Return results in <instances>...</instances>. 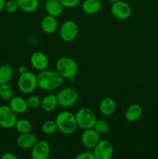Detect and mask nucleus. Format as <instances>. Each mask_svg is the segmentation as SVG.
Instances as JSON below:
<instances>
[{
	"instance_id": "32",
	"label": "nucleus",
	"mask_w": 158,
	"mask_h": 159,
	"mask_svg": "<svg viewBox=\"0 0 158 159\" xmlns=\"http://www.w3.org/2000/svg\"><path fill=\"white\" fill-rule=\"evenodd\" d=\"M1 159H18L17 157L15 156L14 154L11 153V152H6L2 155Z\"/></svg>"
},
{
	"instance_id": "25",
	"label": "nucleus",
	"mask_w": 158,
	"mask_h": 159,
	"mask_svg": "<svg viewBox=\"0 0 158 159\" xmlns=\"http://www.w3.org/2000/svg\"><path fill=\"white\" fill-rule=\"evenodd\" d=\"M14 96V91L9 83L0 85V98L3 100L9 101Z\"/></svg>"
},
{
	"instance_id": "17",
	"label": "nucleus",
	"mask_w": 158,
	"mask_h": 159,
	"mask_svg": "<svg viewBox=\"0 0 158 159\" xmlns=\"http://www.w3.org/2000/svg\"><path fill=\"white\" fill-rule=\"evenodd\" d=\"M9 106L16 114H23L29 110L26 100L21 96H13L9 100Z\"/></svg>"
},
{
	"instance_id": "5",
	"label": "nucleus",
	"mask_w": 158,
	"mask_h": 159,
	"mask_svg": "<svg viewBox=\"0 0 158 159\" xmlns=\"http://www.w3.org/2000/svg\"><path fill=\"white\" fill-rule=\"evenodd\" d=\"M75 118L77 127L83 130L93 128L97 120V117L94 112L91 109L86 107L79 109L75 113Z\"/></svg>"
},
{
	"instance_id": "29",
	"label": "nucleus",
	"mask_w": 158,
	"mask_h": 159,
	"mask_svg": "<svg viewBox=\"0 0 158 159\" xmlns=\"http://www.w3.org/2000/svg\"><path fill=\"white\" fill-rule=\"evenodd\" d=\"M19 9V6L17 4L16 0H8L6 2V5H5V9L6 12L8 13H15Z\"/></svg>"
},
{
	"instance_id": "16",
	"label": "nucleus",
	"mask_w": 158,
	"mask_h": 159,
	"mask_svg": "<svg viewBox=\"0 0 158 159\" xmlns=\"http://www.w3.org/2000/svg\"><path fill=\"white\" fill-rule=\"evenodd\" d=\"M46 14L54 17H58L63 13L64 6L59 0H46L44 4Z\"/></svg>"
},
{
	"instance_id": "9",
	"label": "nucleus",
	"mask_w": 158,
	"mask_h": 159,
	"mask_svg": "<svg viewBox=\"0 0 158 159\" xmlns=\"http://www.w3.org/2000/svg\"><path fill=\"white\" fill-rule=\"evenodd\" d=\"M111 14L116 19L119 20H128L132 14L131 6L126 2L119 0L114 3H112L110 7Z\"/></svg>"
},
{
	"instance_id": "14",
	"label": "nucleus",
	"mask_w": 158,
	"mask_h": 159,
	"mask_svg": "<svg viewBox=\"0 0 158 159\" xmlns=\"http://www.w3.org/2000/svg\"><path fill=\"white\" fill-rule=\"evenodd\" d=\"M38 141L37 136L32 133L22 134L18 136L16 139V144L20 148L25 149H32L33 146L37 144Z\"/></svg>"
},
{
	"instance_id": "30",
	"label": "nucleus",
	"mask_w": 158,
	"mask_h": 159,
	"mask_svg": "<svg viewBox=\"0 0 158 159\" xmlns=\"http://www.w3.org/2000/svg\"><path fill=\"white\" fill-rule=\"evenodd\" d=\"M81 1V0H59V2L61 3V5L64 7L68 8V9L74 8L80 4Z\"/></svg>"
},
{
	"instance_id": "11",
	"label": "nucleus",
	"mask_w": 158,
	"mask_h": 159,
	"mask_svg": "<svg viewBox=\"0 0 158 159\" xmlns=\"http://www.w3.org/2000/svg\"><path fill=\"white\" fill-rule=\"evenodd\" d=\"M50 154V146L45 140L38 141L31 149L32 159H48Z\"/></svg>"
},
{
	"instance_id": "21",
	"label": "nucleus",
	"mask_w": 158,
	"mask_h": 159,
	"mask_svg": "<svg viewBox=\"0 0 158 159\" xmlns=\"http://www.w3.org/2000/svg\"><path fill=\"white\" fill-rule=\"evenodd\" d=\"M82 11L88 15L98 13L102 9L101 0H84L81 5Z\"/></svg>"
},
{
	"instance_id": "4",
	"label": "nucleus",
	"mask_w": 158,
	"mask_h": 159,
	"mask_svg": "<svg viewBox=\"0 0 158 159\" xmlns=\"http://www.w3.org/2000/svg\"><path fill=\"white\" fill-rule=\"evenodd\" d=\"M58 106L63 108L74 107L79 99V93L72 87H66L60 89L57 94Z\"/></svg>"
},
{
	"instance_id": "18",
	"label": "nucleus",
	"mask_w": 158,
	"mask_h": 159,
	"mask_svg": "<svg viewBox=\"0 0 158 159\" xmlns=\"http://www.w3.org/2000/svg\"><path fill=\"white\" fill-rule=\"evenodd\" d=\"M57 106H58V101H57V95L50 93L43 96L41 99L40 107L46 113L53 112L54 110H56Z\"/></svg>"
},
{
	"instance_id": "26",
	"label": "nucleus",
	"mask_w": 158,
	"mask_h": 159,
	"mask_svg": "<svg viewBox=\"0 0 158 159\" xmlns=\"http://www.w3.org/2000/svg\"><path fill=\"white\" fill-rule=\"evenodd\" d=\"M93 129L96 130L99 134H105L109 131L110 126L108 121L103 119H99L96 120Z\"/></svg>"
},
{
	"instance_id": "27",
	"label": "nucleus",
	"mask_w": 158,
	"mask_h": 159,
	"mask_svg": "<svg viewBox=\"0 0 158 159\" xmlns=\"http://www.w3.org/2000/svg\"><path fill=\"white\" fill-rule=\"evenodd\" d=\"M41 129L42 131L44 134H54L57 130V127L55 120H47L44 121L43 124H42Z\"/></svg>"
},
{
	"instance_id": "6",
	"label": "nucleus",
	"mask_w": 158,
	"mask_h": 159,
	"mask_svg": "<svg viewBox=\"0 0 158 159\" xmlns=\"http://www.w3.org/2000/svg\"><path fill=\"white\" fill-rule=\"evenodd\" d=\"M18 89L23 94H29L37 89V75L31 71H26V73L20 75L17 81Z\"/></svg>"
},
{
	"instance_id": "35",
	"label": "nucleus",
	"mask_w": 158,
	"mask_h": 159,
	"mask_svg": "<svg viewBox=\"0 0 158 159\" xmlns=\"http://www.w3.org/2000/svg\"><path fill=\"white\" fill-rule=\"evenodd\" d=\"M107 1L109 2H111V3H114V2H116L119 1V0H107Z\"/></svg>"
},
{
	"instance_id": "24",
	"label": "nucleus",
	"mask_w": 158,
	"mask_h": 159,
	"mask_svg": "<svg viewBox=\"0 0 158 159\" xmlns=\"http://www.w3.org/2000/svg\"><path fill=\"white\" fill-rule=\"evenodd\" d=\"M20 134L30 133L32 130V124L26 119L18 120L14 127Z\"/></svg>"
},
{
	"instance_id": "34",
	"label": "nucleus",
	"mask_w": 158,
	"mask_h": 159,
	"mask_svg": "<svg viewBox=\"0 0 158 159\" xmlns=\"http://www.w3.org/2000/svg\"><path fill=\"white\" fill-rule=\"evenodd\" d=\"M6 0H0V12L5 9V5H6Z\"/></svg>"
},
{
	"instance_id": "12",
	"label": "nucleus",
	"mask_w": 158,
	"mask_h": 159,
	"mask_svg": "<svg viewBox=\"0 0 158 159\" xmlns=\"http://www.w3.org/2000/svg\"><path fill=\"white\" fill-rule=\"evenodd\" d=\"M100 141V134L94 129L84 130L81 137V141L84 147L88 149H93Z\"/></svg>"
},
{
	"instance_id": "22",
	"label": "nucleus",
	"mask_w": 158,
	"mask_h": 159,
	"mask_svg": "<svg viewBox=\"0 0 158 159\" xmlns=\"http://www.w3.org/2000/svg\"><path fill=\"white\" fill-rule=\"evenodd\" d=\"M16 2L19 9L27 13L37 11L40 6V0H16Z\"/></svg>"
},
{
	"instance_id": "33",
	"label": "nucleus",
	"mask_w": 158,
	"mask_h": 159,
	"mask_svg": "<svg viewBox=\"0 0 158 159\" xmlns=\"http://www.w3.org/2000/svg\"><path fill=\"white\" fill-rule=\"evenodd\" d=\"M18 71L20 73V75H21L23 74V73H26V71H28V70L26 66H25V65H20L18 68Z\"/></svg>"
},
{
	"instance_id": "28",
	"label": "nucleus",
	"mask_w": 158,
	"mask_h": 159,
	"mask_svg": "<svg viewBox=\"0 0 158 159\" xmlns=\"http://www.w3.org/2000/svg\"><path fill=\"white\" fill-rule=\"evenodd\" d=\"M26 102L29 109H37L40 107L41 103V99L37 95H32L28 97L26 99Z\"/></svg>"
},
{
	"instance_id": "23",
	"label": "nucleus",
	"mask_w": 158,
	"mask_h": 159,
	"mask_svg": "<svg viewBox=\"0 0 158 159\" xmlns=\"http://www.w3.org/2000/svg\"><path fill=\"white\" fill-rule=\"evenodd\" d=\"M14 75L13 68L9 65H0V85L9 83Z\"/></svg>"
},
{
	"instance_id": "19",
	"label": "nucleus",
	"mask_w": 158,
	"mask_h": 159,
	"mask_svg": "<svg viewBox=\"0 0 158 159\" xmlns=\"http://www.w3.org/2000/svg\"><path fill=\"white\" fill-rule=\"evenodd\" d=\"M116 104L114 99L109 96L104 97L99 103V111L104 116H111L115 113Z\"/></svg>"
},
{
	"instance_id": "1",
	"label": "nucleus",
	"mask_w": 158,
	"mask_h": 159,
	"mask_svg": "<svg viewBox=\"0 0 158 159\" xmlns=\"http://www.w3.org/2000/svg\"><path fill=\"white\" fill-rule=\"evenodd\" d=\"M63 82L64 79L56 71L46 69L37 75V86L43 91L57 89L61 86Z\"/></svg>"
},
{
	"instance_id": "2",
	"label": "nucleus",
	"mask_w": 158,
	"mask_h": 159,
	"mask_svg": "<svg viewBox=\"0 0 158 159\" xmlns=\"http://www.w3.org/2000/svg\"><path fill=\"white\" fill-rule=\"evenodd\" d=\"M57 130L65 135H71L75 133L77 129L75 114L70 111H62L59 113L55 117Z\"/></svg>"
},
{
	"instance_id": "7",
	"label": "nucleus",
	"mask_w": 158,
	"mask_h": 159,
	"mask_svg": "<svg viewBox=\"0 0 158 159\" xmlns=\"http://www.w3.org/2000/svg\"><path fill=\"white\" fill-rule=\"evenodd\" d=\"M79 32L77 23L74 20H68L64 22L60 28V37L67 43L72 42L77 37Z\"/></svg>"
},
{
	"instance_id": "3",
	"label": "nucleus",
	"mask_w": 158,
	"mask_h": 159,
	"mask_svg": "<svg viewBox=\"0 0 158 159\" xmlns=\"http://www.w3.org/2000/svg\"><path fill=\"white\" fill-rule=\"evenodd\" d=\"M78 65L71 57H61L56 62V71L64 79L74 80L78 73Z\"/></svg>"
},
{
	"instance_id": "20",
	"label": "nucleus",
	"mask_w": 158,
	"mask_h": 159,
	"mask_svg": "<svg viewBox=\"0 0 158 159\" xmlns=\"http://www.w3.org/2000/svg\"><path fill=\"white\" fill-rule=\"evenodd\" d=\"M143 114V109L139 104H132L126 109L125 118L128 122L133 123L140 119Z\"/></svg>"
},
{
	"instance_id": "15",
	"label": "nucleus",
	"mask_w": 158,
	"mask_h": 159,
	"mask_svg": "<svg viewBox=\"0 0 158 159\" xmlns=\"http://www.w3.org/2000/svg\"><path fill=\"white\" fill-rule=\"evenodd\" d=\"M40 26L45 34H53L58 30V22L56 17L46 15L42 19Z\"/></svg>"
},
{
	"instance_id": "13",
	"label": "nucleus",
	"mask_w": 158,
	"mask_h": 159,
	"mask_svg": "<svg viewBox=\"0 0 158 159\" xmlns=\"http://www.w3.org/2000/svg\"><path fill=\"white\" fill-rule=\"evenodd\" d=\"M30 65L33 68L38 71L47 69L49 65V59L46 54L42 51H35L33 53L29 58Z\"/></svg>"
},
{
	"instance_id": "10",
	"label": "nucleus",
	"mask_w": 158,
	"mask_h": 159,
	"mask_svg": "<svg viewBox=\"0 0 158 159\" xmlns=\"http://www.w3.org/2000/svg\"><path fill=\"white\" fill-rule=\"evenodd\" d=\"M95 159H112L114 153V148L108 140H100L93 148L92 152Z\"/></svg>"
},
{
	"instance_id": "36",
	"label": "nucleus",
	"mask_w": 158,
	"mask_h": 159,
	"mask_svg": "<svg viewBox=\"0 0 158 159\" xmlns=\"http://www.w3.org/2000/svg\"><path fill=\"white\" fill-rule=\"evenodd\" d=\"M101 1H102V0H101Z\"/></svg>"
},
{
	"instance_id": "31",
	"label": "nucleus",
	"mask_w": 158,
	"mask_h": 159,
	"mask_svg": "<svg viewBox=\"0 0 158 159\" xmlns=\"http://www.w3.org/2000/svg\"><path fill=\"white\" fill-rule=\"evenodd\" d=\"M74 159H95L91 152H84L77 155Z\"/></svg>"
},
{
	"instance_id": "8",
	"label": "nucleus",
	"mask_w": 158,
	"mask_h": 159,
	"mask_svg": "<svg viewBox=\"0 0 158 159\" xmlns=\"http://www.w3.org/2000/svg\"><path fill=\"white\" fill-rule=\"evenodd\" d=\"M17 120V114L9 106H0V127L4 129H11L15 127Z\"/></svg>"
}]
</instances>
